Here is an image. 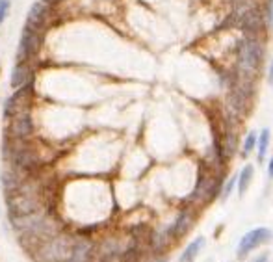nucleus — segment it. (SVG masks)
<instances>
[{
	"mask_svg": "<svg viewBox=\"0 0 273 262\" xmlns=\"http://www.w3.org/2000/svg\"><path fill=\"white\" fill-rule=\"evenodd\" d=\"M266 47L262 38L244 36L236 45V69L234 75L247 80H255L264 63Z\"/></svg>",
	"mask_w": 273,
	"mask_h": 262,
	"instance_id": "1",
	"label": "nucleus"
},
{
	"mask_svg": "<svg viewBox=\"0 0 273 262\" xmlns=\"http://www.w3.org/2000/svg\"><path fill=\"white\" fill-rule=\"evenodd\" d=\"M76 238L69 235H56L36 249L39 262H69L75 255Z\"/></svg>",
	"mask_w": 273,
	"mask_h": 262,
	"instance_id": "2",
	"label": "nucleus"
},
{
	"mask_svg": "<svg viewBox=\"0 0 273 262\" xmlns=\"http://www.w3.org/2000/svg\"><path fill=\"white\" fill-rule=\"evenodd\" d=\"M8 210H10V218H19V216H30L39 210H43V199H41V191L38 190H22L17 188L15 191L8 193Z\"/></svg>",
	"mask_w": 273,
	"mask_h": 262,
	"instance_id": "3",
	"label": "nucleus"
},
{
	"mask_svg": "<svg viewBox=\"0 0 273 262\" xmlns=\"http://www.w3.org/2000/svg\"><path fill=\"white\" fill-rule=\"evenodd\" d=\"M271 238H273V233L268 227H257V229L247 231L246 235L240 238V242H238L236 255H238V258H246L253 249H257V247L271 242Z\"/></svg>",
	"mask_w": 273,
	"mask_h": 262,
	"instance_id": "4",
	"label": "nucleus"
},
{
	"mask_svg": "<svg viewBox=\"0 0 273 262\" xmlns=\"http://www.w3.org/2000/svg\"><path fill=\"white\" fill-rule=\"evenodd\" d=\"M41 41H43V34L34 32V30L24 26L21 41H19V49H17V63L30 61L32 58H36L39 47H41Z\"/></svg>",
	"mask_w": 273,
	"mask_h": 262,
	"instance_id": "5",
	"label": "nucleus"
},
{
	"mask_svg": "<svg viewBox=\"0 0 273 262\" xmlns=\"http://www.w3.org/2000/svg\"><path fill=\"white\" fill-rule=\"evenodd\" d=\"M32 132H34V123H32L30 110L28 112H21V114H15L11 117L10 134L13 140H17V142H26L28 138L32 136Z\"/></svg>",
	"mask_w": 273,
	"mask_h": 262,
	"instance_id": "6",
	"label": "nucleus"
},
{
	"mask_svg": "<svg viewBox=\"0 0 273 262\" xmlns=\"http://www.w3.org/2000/svg\"><path fill=\"white\" fill-rule=\"evenodd\" d=\"M48 11H50V6H47L45 2H41V0L36 2V4L30 8V11H28L26 28H30L34 32L43 34L45 24H47V19H48Z\"/></svg>",
	"mask_w": 273,
	"mask_h": 262,
	"instance_id": "7",
	"label": "nucleus"
},
{
	"mask_svg": "<svg viewBox=\"0 0 273 262\" xmlns=\"http://www.w3.org/2000/svg\"><path fill=\"white\" fill-rule=\"evenodd\" d=\"M190 227H192V214L188 212V210H182V212L178 214V218L173 221V225H169L166 229V233H167V236H169V240H173V238H182V236L190 231Z\"/></svg>",
	"mask_w": 273,
	"mask_h": 262,
	"instance_id": "8",
	"label": "nucleus"
},
{
	"mask_svg": "<svg viewBox=\"0 0 273 262\" xmlns=\"http://www.w3.org/2000/svg\"><path fill=\"white\" fill-rule=\"evenodd\" d=\"M30 77H32V69H30V61H22V63H15L13 67V73H11V87L13 89H19L24 84L30 82Z\"/></svg>",
	"mask_w": 273,
	"mask_h": 262,
	"instance_id": "9",
	"label": "nucleus"
},
{
	"mask_svg": "<svg viewBox=\"0 0 273 262\" xmlns=\"http://www.w3.org/2000/svg\"><path fill=\"white\" fill-rule=\"evenodd\" d=\"M204 236H197L193 242H190L188 244V247L182 251L180 258H178V262H193L195 258H197V255L201 253V249L204 247Z\"/></svg>",
	"mask_w": 273,
	"mask_h": 262,
	"instance_id": "10",
	"label": "nucleus"
},
{
	"mask_svg": "<svg viewBox=\"0 0 273 262\" xmlns=\"http://www.w3.org/2000/svg\"><path fill=\"white\" fill-rule=\"evenodd\" d=\"M253 175H255V168H253L251 164L244 166V170L238 175V193H240V195H244L247 191V188H249V184H251V180H253Z\"/></svg>",
	"mask_w": 273,
	"mask_h": 262,
	"instance_id": "11",
	"label": "nucleus"
},
{
	"mask_svg": "<svg viewBox=\"0 0 273 262\" xmlns=\"http://www.w3.org/2000/svg\"><path fill=\"white\" fill-rule=\"evenodd\" d=\"M269 128H262L260 130V136L257 140V151H258V162H264L266 158V153H268V147H269Z\"/></svg>",
	"mask_w": 273,
	"mask_h": 262,
	"instance_id": "12",
	"label": "nucleus"
},
{
	"mask_svg": "<svg viewBox=\"0 0 273 262\" xmlns=\"http://www.w3.org/2000/svg\"><path fill=\"white\" fill-rule=\"evenodd\" d=\"M236 145H238V136H236L234 128H229L227 130V136L223 140V153L225 156H232L236 153Z\"/></svg>",
	"mask_w": 273,
	"mask_h": 262,
	"instance_id": "13",
	"label": "nucleus"
},
{
	"mask_svg": "<svg viewBox=\"0 0 273 262\" xmlns=\"http://www.w3.org/2000/svg\"><path fill=\"white\" fill-rule=\"evenodd\" d=\"M257 140L258 138L255 132H249V134H247V138L244 140V145H241V156H244V158H247V156L255 151V147H257Z\"/></svg>",
	"mask_w": 273,
	"mask_h": 262,
	"instance_id": "14",
	"label": "nucleus"
},
{
	"mask_svg": "<svg viewBox=\"0 0 273 262\" xmlns=\"http://www.w3.org/2000/svg\"><path fill=\"white\" fill-rule=\"evenodd\" d=\"M236 184H238V175L230 177V179L225 182V186L221 188V199H223V201H225L227 197H229L230 193H232V190H234V186H236Z\"/></svg>",
	"mask_w": 273,
	"mask_h": 262,
	"instance_id": "15",
	"label": "nucleus"
},
{
	"mask_svg": "<svg viewBox=\"0 0 273 262\" xmlns=\"http://www.w3.org/2000/svg\"><path fill=\"white\" fill-rule=\"evenodd\" d=\"M11 10V0H0V24L8 19Z\"/></svg>",
	"mask_w": 273,
	"mask_h": 262,
	"instance_id": "16",
	"label": "nucleus"
},
{
	"mask_svg": "<svg viewBox=\"0 0 273 262\" xmlns=\"http://www.w3.org/2000/svg\"><path fill=\"white\" fill-rule=\"evenodd\" d=\"M264 13H266V21H268V28H273V0H268L264 6Z\"/></svg>",
	"mask_w": 273,
	"mask_h": 262,
	"instance_id": "17",
	"label": "nucleus"
},
{
	"mask_svg": "<svg viewBox=\"0 0 273 262\" xmlns=\"http://www.w3.org/2000/svg\"><path fill=\"white\" fill-rule=\"evenodd\" d=\"M268 253H262V255H258V257H255L251 262H268Z\"/></svg>",
	"mask_w": 273,
	"mask_h": 262,
	"instance_id": "18",
	"label": "nucleus"
},
{
	"mask_svg": "<svg viewBox=\"0 0 273 262\" xmlns=\"http://www.w3.org/2000/svg\"><path fill=\"white\" fill-rule=\"evenodd\" d=\"M268 82L273 84V60L269 61V73H268Z\"/></svg>",
	"mask_w": 273,
	"mask_h": 262,
	"instance_id": "19",
	"label": "nucleus"
},
{
	"mask_svg": "<svg viewBox=\"0 0 273 262\" xmlns=\"http://www.w3.org/2000/svg\"><path fill=\"white\" fill-rule=\"evenodd\" d=\"M268 175H269V179H273V156H271V160H269V166H268Z\"/></svg>",
	"mask_w": 273,
	"mask_h": 262,
	"instance_id": "20",
	"label": "nucleus"
},
{
	"mask_svg": "<svg viewBox=\"0 0 273 262\" xmlns=\"http://www.w3.org/2000/svg\"><path fill=\"white\" fill-rule=\"evenodd\" d=\"M41 2H45L47 6H54V4H58V2H62V0H41Z\"/></svg>",
	"mask_w": 273,
	"mask_h": 262,
	"instance_id": "21",
	"label": "nucleus"
},
{
	"mask_svg": "<svg viewBox=\"0 0 273 262\" xmlns=\"http://www.w3.org/2000/svg\"><path fill=\"white\" fill-rule=\"evenodd\" d=\"M158 262H166V260H158Z\"/></svg>",
	"mask_w": 273,
	"mask_h": 262,
	"instance_id": "22",
	"label": "nucleus"
}]
</instances>
